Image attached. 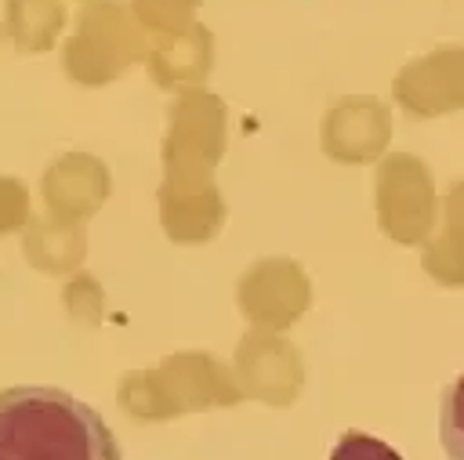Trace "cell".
<instances>
[{
  "label": "cell",
  "mask_w": 464,
  "mask_h": 460,
  "mask_svg": "<svg viewBox=\"0 0 464 460\" xmlns=\"http://www.w3.org/2000/svg\"><path fill=\"white\" fill-rule=\"evenodd\" d=\"M109 167L91 152H65L44 174V203L58 221H87L109 199Z\"/></svg>",
  "instance_id": "10"
},
{
  "label": "cell",
  "mask_w": 464,
  "mask_h": 460,
  "mask_svg": "<svg viewBox=\"0 0 464 460\" xmlns=\"http://www.w3.org/2000/svg\"><path fill=\"white\" fill-rule=\"evenodd\" d=\"M65 308H69L72 319L98 322V319H102V286H98L91 275L69 279V286H65Z\"/></svg>",
  "instance_id": "19"
},
{
  "label": "cell",
  "mask_w": 464,
  "mask_h": 460,
  "mask_svg": "<svg viewBox=\"0 0 464 460\" xmlns=\"http://www.w3.org/2000/svg\"><path fill=\"white\" fill-rule=\"evenodd\" d=\"M323 152L337 163H370L384 156L392 138V116L377 98H341L323 120Z\"/></svg>",
  "instance_id": "9"
},
{
  "label": "cell",
  "mask_w": 464,
  "mask_h": 460,
  "mask_svg": "<svg viewBox=\"0 0 464 460\" xmlns=\"http://www.w3.org/2000/svg\"><path fill=\"white\" fill-rule=\"evenodd\" d=\"M0 460H123L102 413L62 388L0 391Z\"/></svg>",
  "instance_id": "1"
},
{
  "label": "cell",
  "mask_w": 464,
  "mask_h": 460,
  "mask_svg": "<svg viewBox=\"0 0 464 460\" xmlns=\"http://www.w3.org/2000/svg\"><path fill=\"white\" fill-rule=\"evenodd\" d=\"M149 40L138 18L116 0H91L80 11L76 33L65 40L62 65L83 87H102L123 76L138 58H145Z\"/></svg>",
  "instance_id": "4"
},
{
  "label": "cell",
  "mask_w": 464,
  "mask_h": 460,
  "mask_svg": "<svg viewBox=\"0 0 464 460\" xmlns=\"http://www.w3.org/2000/svg\"><path fill=\"white\" fill-rule=\"evenodd\" d=\"M236 301H239V311L257 330L283 333L286 326H294L308 311V304H312V279L290 257H265V261H254L239 275Z\"/></svg>",
  "instance_id": "6"
},
{
  "label": "cell",
  "mask_w": 464,
  "mask_h": 460,
  "mask_svg": "<svg viewBox=\"0 0 464 460\" xmlns=\"http://www.w3.org/2000/svg\"><path fill=\"white\" fill-rule=\"evenodd\" d=\"M439 442L450 460H464V373L439 398Z\"/></svg>",
  "instance_id": "17"
},
{
  "label": "cell",
  "mask_w": 464,
  "mask_h": 460,
  "mask_svg": "<svg viewBox=\"0 0 464 460\" xmlns=\"http://www.w3.org/2000/svg\"><path fill=\"white\" fill-rule=\"evenodd\" d=\"M203 0H130V14L138 18L141 29L160 33H178L192 25V14Z\"/></svg>",
  "instance_id": "16"
},
{
  "label": "cell",
  "mask_w": 464,
  "mask_h": 460,
  "mask_svg": "<svg viewBox=\"0 0 464 460\" xmlns=\"http://www.w3.org/2000/svg\"><path fill=\"white\" fill-rule=\"evenodd\" d=\"M439 199L424 159L410 152H392L377 163V225L388 239L413 246L435 228Z\"/></svg>",
  "instance_id": "5"
},
{
  "label": "cell",
  "mask_w": 464,
  "mask_h": 460,
  "mask_svg": "<svg viewBox=\"0 0 464 460\" xmlns=\"http://www.w3.org/2000/svg\"><path fill=\"white\" fill-rule=\"evenodd\" d=\"M236 384L246 398L265 406H290L304 388L301 351L276 330H250L236 348Z\"/></svg>",
  "instance_id": "7"
},
{
  "label": "cell",
  "mask_w": 464,
  "mask_h": 460,
  "mask_svg": "<svg viewBox=\"0 0 464 460\" xmlns=\"http://www.w3.org/2000/svg\"><path fill=\"white\" fill-rule=\"evenodd\" d=\"M87 254V235L80 225L72 221H58V217H40L29 221L25 232V257L33 268L47 272V275H65L72 268H80Z\"/></svg>",
  "instance_id": "14"
},
{
  "label": "cell",
  "mask_w": 464,
  "mask_h": 460,
  "mask_svg": "<svg viewBox=\"0 0 464 460\" xmlns=\"http://www.w3.org/2000/svg\"><path fill=\"white\" fill-rule=\"evenodd\" d=\"M243 398L236 373L207 351H174L156 369H130L120 377L116 402L134 420H174L181 413H203L236 406Z\"/></svg>",
  "instance_id": "2"
},
{
  "label": "cell",
  "mask_w": 464,
  "mask_h": 460,
  "mask_svg": "<svg viewBox=\"0 0 464 460\" xmlns=\"http://www.w3.org/2000/svg\"><path fill=\"white\" fill-rule=\"evenodd\" d=\"M210 54H214V40H210L207 25L192 22L188 29L160 33L145 51V65L160 87L196 91L203 83V76L210 72Z\"/></svg>",
  "instance_id": "11"
},
{
  "label": "cell",
  "mask_w": 464,
  "mask_h": 460,
  "mask_svg": "<svg viewBox=\"0 0 464 460\" xmlns=\"http://www.w3.org/2000/svg\"><path fill=\"white\" fill-rule=\"evenodd\" d=\"M65 22L62 0H7V29L22 51H47Z\"/></svg>",
  "instance_id": "15"
},
{
  "label": "cell",
  "mask_w": 464,
  "mask_h": 460,
  "mask_svg": "<svg viewBox=\"0 0 464 460\" xmlns=\"http://www.w3.org/2000/svg\"><path fill=\"white\" fill-rule=\"evenodd\" d=\"M160 221L174 243H207L218 235L225 221V199L218 185L196 188V192L160 188Z\"/></svg>",
  "instance_id": "12"
},
{
  "label": "cell",
  "mask_w": 464,
  "mask_h": 460,
  "mask_svg": "<svg viewBox=\"0 0 464 460\" xmlns=\"http://www.w3.org/2000/svg\"><path fill=\"white\" fill-rule=\"evenodd\" d=\"M395 101L420 116H446L464 109V47H435L424 58L406 62L395 72Z\"/></svg>",
  "instance_id": "8"
},
{
  "label": "cell",
  "mask_w": 464,
  "mask_h": 460,
  "mask_svg": "<svg viewBox=\"0 0 464 460\" xmlns=\"http://www.w3.org/2000/svg\"><path fill=\"white\" fill-rule=\"evenodd\" d=\"M221 156H225V101L199 87L185 91L170 105L160 188H174V192L210 188Z\"/></svg>",
  "instance_id": "3"
},
{
  "label": "cell",
  "mask_w": 464,
  "mask_h": 460,
  "mask_svg": "<svg viewBox=\"0 0 464 460\" xmlns=\"http://www.w3.org/2000/svg\"><path fill=\"white\" fill-rule=\"evenodd\" d=\"M29 221V188L18 177H0V235Z\"/></svg>",
  "instance_id": "20"
},
{
  "label": "cell",
  "mask_w": 464,
  "mask_h": 460,
  "mask_svg": "<svg viewBox=\"0 0 464 460\" xmlns=\"http://www.w3.org/2000/svg\"><path fill=\"white\" fill-rule=\"evenodd\" d=\"M330 460H402L388 442L366 435V431H344L337 446L330 449Z\"/></svg>",
  "instance_id": "18"
},
{
  "label": "cell",
  "mask_w": 464,
  "mask_h": 460,
  "mask_svg": "<svg viewBox=\"0 0 464 460\" xmlns=\"http://www.w3.org/2000/svg\"><path fill=\"white\" fill-rule=\"evenodd\" d=\"M420 264L439 286H464V181L450 185L442 199V221L424 239Z\"/></svg>",
  "instance_id": "13"
}]
</instances>
